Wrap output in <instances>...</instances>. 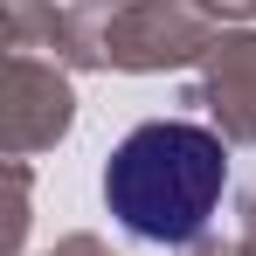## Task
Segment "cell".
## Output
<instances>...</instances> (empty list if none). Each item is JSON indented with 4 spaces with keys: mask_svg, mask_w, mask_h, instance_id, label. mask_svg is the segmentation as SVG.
Segmentation results:
<instances>
[{
    "mask_svg": "<svg viewBox=\"0 0 256 256\" xmlns=\"http://www.w3.org/2000/svg\"><path fill=\"white\" fill-rule=\"evenodd\" d=\"M228 187V146L208 125L187 118H152L118 138L111 166H104V201L138 242H194L222 208Z\"/></svg>",
    "mask_w": 256,
    "mask_h": 256,
    "instance_id": "cell-1",
    "label": "cell"
}]
</instances>
